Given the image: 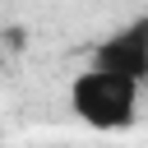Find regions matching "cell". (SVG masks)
Wrapping results in <instances>:
<instances>
[{"label":"cell","instance_id":"cell-2","mask_svg":"<svg viewBox=\"0 0 148 148\" xmlns=\"http://www.w3.org/2000/svg\"><path fill=\"white\" fill-rule=\"evenodd\" d=\"M92 69H106V74H120V79L143 83V79H148V18L139 14L134 23H125V28L111 32L106 42H97Z\"/></svg>","mask_w":148,"mask_h":148},{"label":"cell","instance_id":"cell-1","mask_svg":"<svg viewBox=\"0 0 148 148\" xmlns=\"http://www.w3.org/2000/svg\"><path fill=\"white\" fill-rule=\"evenodd\" d=\"M139 88H143V83L88 65V74H79L74 88H69V106H74V116H79L83 125L111 134V130L134 125V116H139Z\"/></svg>","mask_w":148,"mask_h":148}]
</instances>
